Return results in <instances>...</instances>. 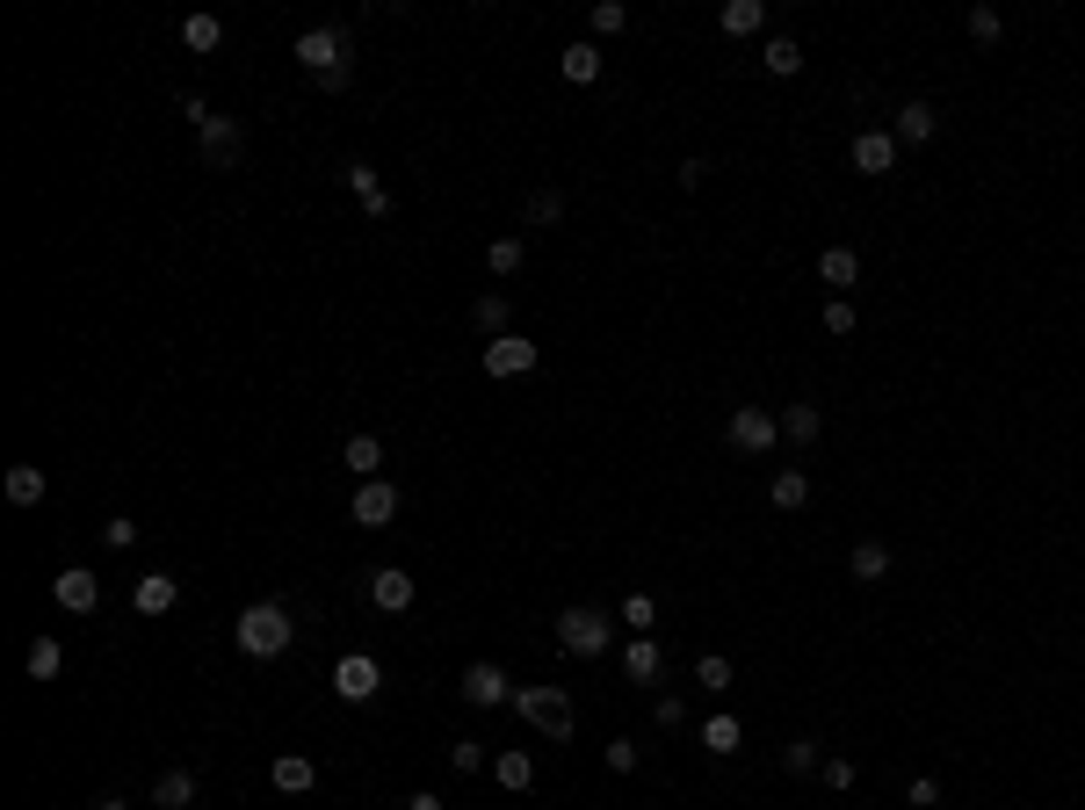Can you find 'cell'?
Listing matches in <instances>:
<instances>
[{
    "instance_id": "f6af8a7d",
    "label": "cell",
    "mask_w": 1085,
    "mask_h": 810,
    "mask_svg": "<svg viewBox=\"0 0 1085 810\" xmlns=\"http://www.w3.org/2000/svg\"><path fill=\"white\" fill-rule=\"evenodd\" d=\"M826 333H854V304H846V297L826 304Z\"/></svg>"
},
{
    "instance_id": "4fadbf2b",
    "label": "cell",
    "mask_w": 1085,
    "mask_h": 810,
    "mask_svg": "<svg viewBox=\"0 0 1085 810\" xmlns=\"http://www.w3.org/2000/svg\"><path fill=\"white\" fill-rule=\"evenodd\" d=\"M369 601H377L384 615H406V608H413V572H398V565L369 572Z\"/></svg>"
},
{
    "instance_id": "ac0fdd59",
    "label": "cell",
    "mask_w": 1085,
    "mask_h": 810,
    "mask_svg": "<svg viewBox=\"0 0 1085 810\" xmlns=\"http://www.w3.org/2000/svg\"><path fill=\"white\" fill-rule=\"evenodd\" d=\"M933 131H941L933 102H905V109H897V123H890V138H897V145H927Z\"/></svg>"
},
{
    "instance_id": "d4e9b609",
    "label": "cell",
    "mask_w": 1085,
    "mask_h": 810,
    "mask_svg": "<svg viewBox=\"0 0 1085 810\" xmlns=\"http://www.w3.org/2000/svg\"><path fill=\"white\" fill-rule=\"evenodd\" d=\"M760 66L775 73V80H796V73H804V52H796V36H767V52H760Z\"/></svg>"
},
{
    "instance_id": "60d3db41",
    "label": "cell",
    "mask_w": 1085,
    "mask_h": 810,
    "mask_svg": "<svg viewBox=\"0 0 1085 810\" xmlns=\"http://www.w3.org/2000/svg\"><path fill=\"white\" fill-rule=\"evenodd\" d=\"M999 30H1006L999 8H984V0H977V8H970V36H977V44H999Z\"/></svg>"
},
{
    "instance_id": "f546056e",
    "label": "cell",
    "mask_w": 1085,
    "mask_h": 810,
    "mask_svg": "<svg viewBox=\"0 0 1085 810\" xmlns=\"http://www.w3.org/2000/svg\"><path fill=\"white\" fill-rule=\"evenodd\" d=\"M22 666H30V680H58V673H66V652H58V637H36Z\"/></svg>"
},
{
    "instance_id": "52a82bcc",
    "label": "cell",
    "mask_w": 1085,
    "mask_h": 810,
    "mask_svg": "<svg viewBox=\"0 0 1085 810\" xmlns=\"http://www.w3.org/2000/svg\"><path fill=\"white\" fill-rule=\"evenodd\" d=\"M398 507H406V500H398V485H391V478H369V485L355 492V507H347V514H355V529H391Z\"/></svg>"
},
{
    "instance_id": "4316f807",
    "label": "cell",
    "mask_w": 1085,
    "mask_h": 810,
    "mask_svg": "<svg viewBox=\"0 0 1085 810\" xmlns=\"http://www.w3.org/2000/svg\"><path fill=\"white\" fill-rule=\"evenodd\" d=\"M767 500H775L782 514H796V507H810V478H804V470H775V485H767Z\"/></svg>"
},
{
    "instance_id": "d6a6232c",
    "label": "cell",
    "mask_w": 1085,
    "mask_h": 810,
    "mask_svg": "<svg viewBox=\"0 0 1085 810\" xmlns=\"http://www.w3.org/2000/svg\"><path fill=\"white\" fill-rule=\"evenodd\" d=\"M181 44H189V52H218V44H224V22L218 15H189V22H181Z\"/></svg>"
},
{
    "instance_id": "f35d334b",
    "label": "cell",
    "mask_w": 1085,
    "mask_h": 810,
    "mask_svg": "<svg viewBox=\"0 0 1085 810\" xmlns=\"http://www.w3.org/2000/svg\"><path fill=\"white\" fill-rule=\"evenodd\" d=\"M622 622H630V630H652L658 601H652V593H622Z\"/></svg>"
},
{
    "instance_id": "83f0119b",
    "label": "cell",
    "mask_w": 1085,
    "mask_h": 810,
    "mask_svg": "<svg viewBox=\"0 0 1085 810\" xmlns=\"http://www.w3.org/2000/svg\"><path fill=\"white\" fill-rule=\"evenodd\" d=\"M782 434H789L796 448H810L818 434H826V413H818V406H789V413H782Z\"/></svg>"
},
{
    "instance_id": "cb8c5ba5",
    "label": "cell",
    "mask_w": 1085,
    "mask_h": 810,
    "mask_svg": "<svg viewBox=\"0 0 1085 810\" xmlns=\"http://www.w3.org/2000/svg\"><path fill=\"white\" fill-rule=\"evenodd\" d=\"M492 781H500V789H535V759L529 753H492Z\"/></svg>"
},
{
    "instance_id": "e575fe53",
    "label": "cell",
    "mask_w": 1085,
    "mask_h": 810,
    "mask_svg": "<svg viewBox=\"0 0 1085 810\" xmlns=\"http://www.w3.org/2000/svg\"><path fill=\"white\" fill-rule=\"evenodd\" d=\"M702 745H709V753H739V717H731V709H723V717H709V724H702Z\"/></svg>"
},
{
    "instance_id": "d590c367",
    "label": "cell",
    "mask_w": 1085,
    "mask_h": 810,
    "mask_svg": "<svg viewBox=\"0 0 1085 810\" xmlns=\"http://www.w3.org/2000/svg\"><path fill=\"white\" fill-rule=\"evenodd\" d=\"M782 767H789V775H818V767H826V753H818L810 739H789V745H782Z\"/></svg>"
},
{
    "instance_id": "277c9868",
    "label": "cell",
    "mask_w": 1085,
    "mask_h": 810,
    "mask_svg": "<svg viewBox=\"0 0 1085 810\" xmlns=\"http://www.w3.org/2000/svg\"><path fill=\"white\" fill-rule=\"evenodd\" d=\"M297 66L311 80H347V30H305L297 36Z\"/></svg>"
},
{
    "instance_id": "ba28073f",
    "label": "cell",
    "mask_w": 1085,
    "mask_h": 810,
    "mask_svg": "<svg viewBox=\"0 0 1085 810\" xmlns=\"http://www.w3.org/2000/svg\"><path fill=\"white\" fill-rule=\"evenodd\" d=\"M464 702H470V709H500V702H514V688H507V666H492V658L464 666Z\"/></svg>"
},
{
    "instance_id": "1f68e13d",
    "label": "cell",
    "mask_w": 1085,
    "mask_h": 810,
    "mask_svg": "<svg viewBox=\"0 0 1085 810\" xmlns=\"http://www.w3.org/2000/svg\"><path fill=\"white\" fill-rule=\"evenodd\" d=\"M470 319H478V326L492 333V341H500V333H514V326H507V290H485L478 304H470Z\"/></svg>"
},
{
    "instance_id": "7dc6e473",
    "label": "cell",
    "mask_w": 1085,
    "mask_h": 810,
    "mask_svg": "<svg viewBox=\"0 0 1085 810\" xmlns=\"http://www.w3.org/2000/svg\"><path fill=\"white\" fill-rule=\"evenodd\" d=\"M102 535H109V543H117V551H131V543H139V521H109Z\"/></svg>"
},
{
    "instance_id": "e0dca14e",
    "label": "cell",
    "mask_w": 1085,
    "mask_h": 810,
    "mask_svg": "<svg viewBox=\"0 0 1085 810\" xmlns=\"http://www.w3.org/2000/svg\"><path fill=\"white\" fill-rule=\"evenodd\" d=\"M196 803V775L189 767H159L153 775V810H189Z\"/></svg>"
},
{
    "instance_id": "4dcf8cb0",
    "label": "cell",
    "mask_w": 1085,
    "mask_h": 810,
    "mask_svg": "<svg viewBox=\"0 0 1085 810\" xmlns=\"http://www.w3.org/2000/svg\"><path fill=\"white\" fill-rule=\"evenodd\" d=\"M521 260H529V246H521L514 232H507V240H492V246H485V268H492V276H521Z\"/></svg>"
},
{
    "instance_id": "5b68a950",
    "label": "cell",
    "mask_w": 1085,
    "mask_h": 810,
    "mask_svg": "<svg viewBox=\"0 0 1085 810\" xmlns=\"http://www.w3.org/2000/svg\"><path fill=\"white\" fill-rule=\"evenodd\" d=\"M723 434H731V448H739V456H767V448L782 442V420L767 413V406H739Z\"/></svg>"
},
{
    "instance_id": "8d00e7d4",
    "label": "cell",
    "mask_w": 1085,
    "mask_h": 810,
    "mask_svg": "<svg viewBox=\"0 0 1085 810\" xmlns=\"http://www.w3.org/2000/svg\"><path fill=\"white\" fill-rule=\"evenodd\" d=\"M449 767H456V775H478V767H492V753H485L478 739H456L449 745Z\"/></svg>"
},
{
    "instance_id": "ee69618b",
    "label": "cell",
    "mask_w": 1085,
    "mask_h": 810,
    "mask_svg": "<svg viewBox=\"0 0 1085 810\" xmlns=\"http://www.w3.org/2000/svg\"><path fill=\"white\" fill-rule=\"evenodd\" d=\"M905 796H912V810H933V803H941V781H933V775H912V789H905Z\"/></svg>"
},
{
    "instance_id": "484cf974",
    "label": "cell",
    "mask_w": 1085,
    "mask_h": 810,
    "mask_svg": "<svg viewBox=\"0 0 1085 810\" xmlns=\"http://www.w3.org/2000/svg\"><path fill=\"white\" fill-rule=\"evenodd\" d=\"M8 507H44V470H36V464L8 470Z\"/></svg>"
},
{
    "instance_id": "7c38bea8",
    "label": "cell",
    "mask_w": 1085,
    "mask_h": 810,
    "mask_svg": "<svg viewBox=\"0 0 1085 810\" xmlns=\"http://www.w3.org/2000/svg\"><path fill=\"white\" fill-rule=\"evenodd\" d=\"M622 673H630L638 688H658V673H666V652H658V637H622Z\"/></svg>"
},
{
    "instance_id": "44dd1931",
    "label": "cell",
    "mask_w": 1085,
    "mask_h": 810,
    "mask_svg": "<svg viewBox=\"0 0 1085 810\" xmlns=\"http://www.w3.org/2000/svg\"><path fill=\"white\" fill-rule=\"evenodd\" d=\"M846 572H854L862 587H876V579H890V543H854V551H846Z\"/></svg>"
},
{
    "instance_id": "8992f818",
    "label": "cell",
    "mask_w": 1085,
    "mask_h": 810,
    "mask_svg": "<svg viewBox=\"0 0 1085 810\" xmlns=\"http://www.w3.org/2000/svg\"><path fill=\"white\" fill-rule=\"evenodd\" d=\"M377 688H384V666L369 652H347L341 666H333V695H341V702H377Z\"/></svg>"
},
{
    "instance_id": "7a4b0ae2",
    "label": "cell",
    "mask_w": 1085,
    "mask_h": 810,
    "mask_svg": "<svg viewBox=\"0 0 1085 810\" xmlns=\"http://www.w3.org/2000/svg\"><path fill=\"white\" fill-rule=\"evenodd\" d=\"M557 644H565L572 658H608V644H616V615L608 608H565L557 615Z\"/></svg>"
},
{
    "instance_id": "9a60e30c",
    "label": "cell",
    "mask_w": 1085,
    "mask_h": 810,
    "mask_svg": "<svg viewBox=\"0 0 1085 810\" xmlns=\"http://www.w3.org/2000/svg\"><path fill=\"white\" fill-rule=\"evenodd\" d=\"M818 282H826V290H854V282H862V254H854V246H826V254H818Z\"/></svg>"
},
{
    "instance_id": "9c48e42d",
    "label": "cell",
    "mask_w": 1085,
    "mask_h": 810,
    "mask_svg": "<svg viewBox=\"0 0 1085 810\" xmlns=\"http://www.w3.org/2000/svg\"><path fill=\"white\" fill-rule=\"evenodd\" d=\"M196 138H203L210 167H240V153H246V138H240V123H232V116H203V123H196Z\"/></svg>"
},
{
    "instance_id": "8fae6325",
    "label": "cell",
    "mask_w": 1085,
    "mask_h": 810,
    "mask_svg": "<svg viewBox=\"0 0 1085 810\" xmlns=\"http://www.w3.org/2000/svg\"><path fill=\"white\" fill-rule=\"evenodd\" d=\"M52 593H58V608H66V615H95V601H102V579H95L87 565H66V572L52 579Z\"/></svg>"
},
{
    "instance_id": "d6986e66",
    "label": "cell",
    "mask_w": 1085,
    "mask_h": 810,
    "mask_svg": "<svg viewBox=\"0 0 1085 810\" xmlns=\"http://www.w3.org/2000/svg\"><path fill=\"white\" fill-rule=\"evenodd\" d=\"M347 189L362 196V210H369V218H391V189L377 181V167H369V159H355V167H347Z\"/></svg>"
},
{
    "instance_id": "7bdbcfd3",
    "label": "cell",
    "mask_w": 1085,
    "mask_h": 810,
    "mask_svg": "<svg viewBox=\"0 0 1085 810\" xmlns=\"http://www.w3.org/2000/svg\"><path fill=\"white\" fill-rule=\"evenodd\" d=\"M601 767H608V775H630V767H638V745H630V739H608Z\"/></svg>"
},
{
    "instance_id": "5bb4252c",
    "label": "cell",
    "mask_w": 1085,
    "mask_h": 810,
    "mask_svg": "<svg viewBox=\"0 0 1085 810\" xmlns=\"http://www.w3.org/2000/svg\"><path fill=\"white\" fill-rule=\"evenodd\" d=\"M174 601H181V579H167V572H145L139 587H131V608H139V615H167Z\"/></svg>"
},
{
    "instance_id": "603a6c76",
    "label": "cell",
    "mask_w": 1085,
    "mask_h": 810,
    "mask_svg": "<svg viewBox=\"0 0 1085 810\" xmlns=\"http://www.w3.org/2000/svg\"><path fill=\"white\" fill-rule=\"evenodd\" d=\"M268 775H276V789H283V796H305L311 781H319V767H311L305 753H276V767H268Z\"/></svg>"
},
{
    "instance_id": "bcb514c9",
    "label": "cell",
    "mask_w": 1085,
    "mask_h": 810,
    "mask_svg": "<svg viewBox=\"0 0 1085 810\" xmlns=\"http://www.w3.org/2000/svg\"><path fill=\"white\" fill-rule=\"evenodd\" d=\"M818 775H826V789H854V759H826Z\"/></svg>"
},
{
    "instance_id": "30bf717a",
    "label": "cell",
    "mask_w": 1085,
    "mask_h": 810,
    "mask_svg": "<svg viewBox=\"0 0 1085 810\" xmlns=\"http://www.w3.org/2000/svg\"><path fill=\"white\" fill-rule=\"evenodd\" d=\"M529 369H535V341H521V333L485 341V377H529Z\"/></svg>"
},
{
    "instance_id": "b9f144b4",
    "label": "cell",
    "mask_w": 1085,
    "mask_h": 810,
    "mask_svg": "<svg viewBox=\"0 0 1085 810\" xmlns=\"http://www.w3.org/2000/svg\"><path fill=\"white\" fill-rule=\"evenodd\" d=\"M652 717H658V731H680V724H688V702H680V695H658Z\"/></svg>"
},
{
    "instance_id": "c3c4849f",
    "label": "cell",
    "mask_w": 1085,
    "mask_h": 810,
    "mask_svg": "<svg viewBox=\"0 0 1085 810\" xmlns=\"http://www.w3.org/2000/svg\"><path fill=\"white\" fill-rule=\"evenodd\" d=\"M406 810H442V796H434V789H420V796H413Z\"/></svg>"
},
{
    "instance_id": "3957f363",
    "label": "cell",
    "mask_w": 1085,
    "mask_h": 810,
    "mask_svg": "<svg viewBox=\"0 0 1085 810\" xmlns=\"http://www.w3.org/2000/svg\"><path fill=\"white\" fill-rule=\"evenodd\" d=\"M514 709L529 717L535 731H543V739H557V745L579 731V709H572V695H565V688H514Z\"/></svg>"
},
{
    "instance_id": "f1b7e54d",
    "label": "cell",
    "mask_w": 1085,
    "mask_h": 810,
    "mask_svg": "<svg viewBox=\"0 0 1085 810\" xmlns=\"http://www.w3.org/2000/svg\"><path fill=\"white\" fill-rule=\"evenodd\" d=\"M565 80L572 87H594V80H601V52H594V44H565Z\"/></svg>"
},
{
    "instance_id": "ab89813d",
    "label": "cell",
    "mask_w": 1085,
    "mask_h": 810,
    "mask_svg": "<svg viewBox=\"0 0 1085 810\" xmlns=\"http://www.w3.org/2000/svg\"><path fill=\"white\" fill-rule=\"evenodd\" d=\"M557 218H565V196H557V189H535L529 196V224H557Z\"/></svg>"
},
{
    "instance_id": "ffe728a7",
    "label": "cell",
    "mask_w": 1085,
    "mask_h": 810,
    "mask_svg": "<svg viewBox=\"0 0 1085 810\" xmlns=\"http://www.w3.org/2000/svg\"><path fill=\"white\" fill-rule=\"evenodd\" d=\"M717 30L723 36H760V30H767V8H760V0H723V8H717Z\"/></svg>"
},
{
    "instance_id": "2e32d148",
    "label": "cell",
    "mask_w": 1085,
    "mask_h": 810,
    "mask_svg": "<svg viewBox=\"0 0 1085 810\" xmlns=\"http://www.w3.org/2000/svg\"><path fill=\"white\" fill-rule=\"evenodd\" d=\"M854 167L862 174H890L897 167V138L890 131H854Z\"/></svg>"
},
{
    "instance_id": "74e56055",
    "label": "cell",
    "mask_w": 1085,
    "mask_h": 810,
    "mask_svg": "<svg viewBox=\"0 0 1085 810\" xmlns=\"http://www.w3.org/2000/svg\"><path fill=\"white\" fill-rule=\"evenodd\" d=\"M586 22H594V36H622V30H630V8H622V0H601Z\"/></svg>"
},
{
    "instance_id": "7402d4cb",
    "label": "cell",
    "mask_w": 1085,
    "mask_h": 810,
    "mask_svg": "<svg viewBox=\"0 0 1085 810\" xmlns=\"http://www.w3.org/2000/svg\"><path fill=\"white\" fill-rule=\"evenodd\" d=\"M341 464L355 470L362 485H369V478H384V442H377V434H355V442L341 448Z\"/></svg>"
},
{
    "instance_id": "681fc988",
    "label": "cell",
    "mask_w": 1085,
    "mask_h": 810,
    "mask_svg": "<svg viewBox=\"0 0 1085 810\" xmlns=\"http://www.w3.org/2000/svg\"><path fill=\"white\" fill-rule=\"evenodd\" d=\"M95 810H131V803H123V796H95Z\"/></svg>"
},
{
    "instance_id": "836d02e7",
    "label": "cell",
    "mask_w": 1085,
    "mask_h": 810,
    "mask_svg": "<svg viewBox=\"0 0 1085 810\" xmlns=\"http://www.w3.org/2000/svg\"><path fill=\"white\" fill-rule=\"evenodd\" d=\"M695 688L723 695V688H731V658H723V652H702V658H695Z\"/></svg>"
},
{
    "instance_id": "6da1fadb",
    "label": "cell",
    "mask_w": 1085,
    "mask_h": 810,
    "mask_svg": "<svg viewBox=\"0 0 1085 810\" xmlns=\"http://www.w3.org/2000/svg\"><path fill=\"white\" fill-rule=\"evenodd\" d=\"M290 630H297V615L283 601H254L240 622H232V644H240L246 658H283L290 652Z\"/></svg>"
}]
</instances>
